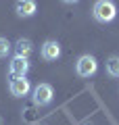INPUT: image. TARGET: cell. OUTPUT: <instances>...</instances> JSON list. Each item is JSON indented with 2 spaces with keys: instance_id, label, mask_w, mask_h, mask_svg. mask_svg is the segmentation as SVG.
<instances>
[{
  "instance_id": "6",
  "label": "cell",
  "mask_w": 119,
  "mask_h": 125,
  "mask_svg": "<svg viewBox=\"0 0 119 125\" xmlns=\"http://www.w3.org/2000/svg\"><path fill=\"white\" fill-rule=\"evenodd\" d=\"M27 71H29V61H27L25 56H17V54H15V56L11 58V62H9L11 77H25Z\"/></svg>"
},
{
  "instance_id": "8",
  "label": "cell",
  "mask_w": 119,
  "mask_h": 125,
  "mask_svg": "<svg viewBox=\"0 0 119 125\" xmlns=\"http://www.w3.org/2000/svg\"><path fill=\"white\" fill-rule=\"evenodd\" d=\"M15 52H17V56L29 58V54L34 52V44H31V40H27V38H19V40L15 42Z\"/></svg>"
},
{
  "instance_id": "11",
  "label": "cell",
  "mask_w": 119,
  "mask_h": 125,
  "mask_svg": "<svg viewBox=\"0 0 119 125\" xmlns=\"http://www.w3.org/2000/svg\"><path fill=\"white\" fill-rule=\"evenodd\" d=\"M63 2H65V4H77L79 0H63Z\"/></svg>"
},
{
  "instance_id": "1",
  "label": "cell",
  "mask_w": 119,
  "mask_h": 125,
  "mask_svg": "<svg viewBox=\"0 0 119 125\" xmlns=\"http://www.w3.org/2000/svg\"><path fill=\"white\" fill-rule=\"evenodd\" d=\"M92 15L98 23H111L117 17V6H115L113 0H96L94 9H92Z\"/></svg>"
},
{
  "instance_id": "3",
  "label": "cell",
  "mask_w": 119,
  "mask_h": 125,
  "mask_svg": "<svg viewBox=\"0 0 119 125\" xmlns=\"http://www.w3.org/2000/svg\"><path fill=\"white\" fill-rule=\"evenodd\" d=\"M98 71V62L92 54H82L75 62V73L79 77H92L94 73Z\"/></svg>"
},
{
  "instance_id": "4",
  "label": "cell",
  "mask_w": 119,
  "mask_h": 125,
  "mask_svg": "<svg viewBox=\"0 0 119 125\" xmlns=\"http://www.w3.org/2000/svg\"><path fill=\"white\" fill-rule=\"evenodd\" d=\"M9 92H11V96H15V98H23V96H27V94L31 92L29 79H27V77H11Z\"/></svg>"
},
{
  "instance_id": "2",
  "label": "cell",
  "mask_w": 119,
  "mask_h": 125,
  "mask_svg": "<svg viewBox=\"0 0 119 125\" xmlns=\"http://www.w3.org/2000/svg\"><path fill=\"white\" fill-rule=\"evenodd\" d=\"M31 98L38 106H50L54 100V90L50 83H38L31 92Z\"/></svg>"
},
{
  "instance_id": "9",
  "label": "cell",
  "mask_w": 119,
  "mask_h": 125,
  "mask_svg": "<svg viewBox=\"0 0 119 125\" xmlns=\"http://www.w3.org/2000/svg\"><path fill=\"white\" fill-rule=\"evenodd\" d=\"M105 69H107V75H111V77H119V56H111V58H107Z\"/></svg>"
},
{
  "instance_id": "12",
  "label": "cell",
  "mask_w": 119,
  "mask_h": 125,
  "mask_svg": "<svg viewBox=\"0 0 119 125\" xmlns=\"http://www.w3.org/2000/svg\"><path fill=\"white\" fill-rule=\"evenodd\" d=\"M0 125H2V117H0Z\"/></svg>"
},
{
  "instance_id": "5",
  "label": "cell",
  "mask_w": 119,
  "mask_h": 125,
  "mask_svg": "<svg viewBox=\"0 0 119 125\" xmlns=\"http://www.w3.org/2000/svg\"><path fill=\"white\" fill-rule=\"evenodd\" d=\"M40 56L46 62L61 58V44H59L57 40H46L44 44H42V48H40Z\"/></svg>"
},
{
  "instance_id": "10",
  "label": "cell",
  "mask_w": 119,
  "mask_h": 125,
  "mask_svg": "<svg viewBox=\"0 0 119 125\" xmlns=\"http://www.w3.org/2000/svg\"><path fill=\"white\" fill-rule=\"evenodd\" d=\"M11 48H13V46H11V42L6 40V38H0V58H6L11 54Z\"/></svg>"
},
{
  "instance_id": "7",
  "label": "cell",
  "mask_w": 119,
  "mask_h": 125,
  "mask_svg": "<svg viewBox=\"0 0 119 125\" xmlns=\"http://www.w3.org/2000/svg\"><path fill=\"white\" fill-rule=\"evenodd\" d=\"M15 13L21 19H29L38 13V4H36V0H17L15 2Z\"/></svg>"
}]
</instances>
